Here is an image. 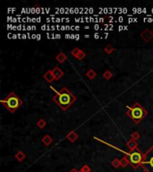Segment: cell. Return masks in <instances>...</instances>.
I'll list each match as a JSON object with an SVG mask.
<instances>
[{
	"label": "cell",
	"mask_w": 153,
	"mask_h": 172,
	"mask_svg": "<svg viewBox=\"0 0 153 172\" xmlns=\"http://www.w3.org/2000/svg\"><path fill=\"white\" fill-rule=\"evenodd\" d=\"M49 88L56 93L53 97V101L56 102L59 107L61 108L62 110H67L70 106L75 101V96L72 94L69 90L66 87H64L61 89V91L58 92L56 89H54L52 86H49Z\"/></svg>",
	"instance_id": "6da1fadb"
},
{
	"label": "cell",
	"mask_w": 153,
	"mask_h": 172,
	"mask_svg": "<svg viewBox=\"0 0 153 172\" xmlns=\"http://www.w3.org/2000/svg\"><path fill=\"white\" fill-rule=\"evenodd\" d=\"M126 108H127L126 115L129 118H131L132 120L137 125H138L141 121V119H143V118L148 114L147 110L138 102L134 103L132 107L126 106Z\"/></svg>",
	"instance_id": "7a4b0ae2"
},
{
	"label": "cell",
	"mask_w": 153,
	"mask_h": 172,
	"mask_svg": "<svg viewBox=\"0 0 153 172\" xmlns=\"http://www.w3.org/2000/svg\"><path fill=\"white\" fill-rule=\"evenodd\" d=\"M0 101L11 113H14L23 104L22 101L14 92H11L5 99Z\"/></svg>",
	"instance_id": "3957f363"
},
{
	"label": "cell",
	"mask_w": 153,
	"mask_h": 172,
	"mask_svg": "<svg viewBox=\"0 0 153 172\" xmlns=\"http://www.w3.org/2000/svg\"><path fill=\"white\" fill-rule=\"evenodd\" d=\"M141 166L147 172H153V146L143 155Z\"/></svg>",
	"instance_id": "277c9868"
},
{
	"label": "cell",
	"mask_w": 153,
	"mask_h": 172,
	"mask_svg": "<svg viewBox=\"0 0 153 172\" xmlns=\"http://www.w3.org/2000/svg\"><path fill=\"white\" fill-rule=\"evenodd\" d=\"M127 154L129 156V161H130V163L134 168H137L139 165H141V163L143 160V154L141 152L140 150L136 148L133 150L131 152H128Z\"/></svg>",
	"instance_id": "5b68a950"
},
{
	"label": "cell",
	"mask_w": 153,
	"mask_h": 172,
	"mask_svg": "<svg viewBox=\"0 0 153 172\" xmlns=\"http://www.w3.org/2000/svg\"><path fill=\"white\" fill-rule=\"evenodd\" d=\"M141 39H143L145 41H149L150 39H151L153 38V32L150 31L149 29H146L141 32Z\"/></svg>",
	"instance_id": "8992f818"
},
{
	"label": "cell",
	"mask_w": 153,
	"mask_h": 172,
	"mask_svg": "<svg viewBox=\"0 0 153 172\" xmlns=\"http://www.w3.org/2000/svg\"><path fill=\"white\" fill-rule=\"evenodd\" d=\"M52 73H53V75H54V77H55L56 81L59 80L64 75V72L59 67H54V69L52 70Z\"/></svg>",
	"instance_id": "52a82bcc"
},
{
	"label": "cell",
	"mask_w": 153,
	"mask_h": 172,
	"mask_svg": "<svg viewBox=\"0 0 153 172\" xmlns=\"http://www.w3.org/2000/svg\"><path fill=\"white\" fill-rule=\"evenodd\" d=\"M43 78L47 82V83L51 84L52 82L55 80V77H54V75H53V73H52V70L47 71V72L44 73V75H43Z\"/></svg>",
	"instance_id": "ba28073f"
},
{
	"label": "cell",
	"mask_w": 153,
	"mask_h": 172,
	"mask_svg": "<svg viewBox=\"0 0 153 172\" xmlns=\"http://www.w3.org/2000/svg\"><path fill=\"white\" fill-rule=\"evenodd\" d=\"M66 139H68V140L70 141V142H72V143H74L77 139H78V135L74 132V131H71L70 133H68L67 135H66Z\"/></svg>",
	"instance_id": "9c48e42d"
},
{
	"label": "cell",
	"mask_w": 153,
	"mask_h": 172,
	"mask_svg": "<svg viewBox=\"0 0 153 172\" xmlns=\"http://www.w3.org/2000/svg\"><path fill=\"white\" fill-rule=\"evenodd\" d=\"M41 142H42L46 146H47V145H49L50 143H53V138H52L50 135H44V137L41 139Z\"/></svg>",
	"instance_id": "30bf717a"
},
{
	"label": "cell",
	"mask_w": 153,
	"mask_h": 172,
	"mask_svg": "<svg viewBox=\"0 0 153 172\" xmlns=\"http://www.w3.org/2000/svg\"><path fill=\"white\" fill-rule=\"evenodd\" d=\"M126 145H127L128 148L130 149V150H132V151L137 148V143H136V141L133 140V139H131V140L127 143Z\"/></svg>",
	"instance_id": "8fae6325"
},
{
	"label": "cell",
	"mask_w": 153,
	"mask_h": 172,
	"mask_svg": "<svg viewBox=\"0 0 153 172\" xmlns=\"http://www.w3.org/2000/svg\"><path fill=\"white\" fill-rule=\"evenodd\" d=\"M86 76L89 78V79H91V80H92V79H94L96 76H97V73L93 70V69H90L88 72H87V73H86Z\"/></svg>",
	"instance_id": "7c38bea8"
},
{
	"label": "cell",
	"mask_w": 153,
	"mask_h": 172,
	"mask_svg": "<svg viewBox=\"0 0 153 172\" xmlns=\"http://www.w3.org/2000/svg\"><path fill=\"white\" fill-rule=\"evenodd\" d=\"M56 59L58 60L59 63H63V62H64L66 61V56L64 55L63 52H60L58 56H56Z\"/></svg>",
	"instance_id": "4fadbf2b"
},
{
	"label": "cell",
	"mask_w": 153,
	"mask_h": 172,
	"mask_svg": "<svg viewBox=\"0 0 153 172\" xmlns=\"http://www.w3.org/2000/svg\"><path fill=\"white\" fill-rule=\"evenodd\" d=\"M46 125H47V123H46V121L44 120V119H39L38 122H37V126L39 127V128H40V129H43L45 126H46Z\"/></svg>",
	"instance_id": "5bb4252c"
},
{
	"label": "cell",
	"mask_w": 153,
	"mask_h": 172,
	"mask_svg": "<svg viewBox=\"0 0 153 172\" xmlns=\"http://www.w3.org/2000/svg\"><path fill=\"white\" fill-rule=\"evenodd\" d=\"M15 158L19 161H22L24 158H25V154H24V152H18L15 154Z\"/></svg>",
	"instance_id": "9a60e30c"
},
{
	"label": "cell",
	"mask_w": 153,
	"mask_h": 172,
	"mask_svg": "<svg viewBox=\"0 0 153 172\" xmlns=\"http://www.w3.org/2000/svg\"><path fill=\"white\" fill-rule=\"evenodd\" d=\"M113 76V73L110 72V71H106L104 73H103V77L105 78V79H107V80H109V79H111V77Z\"/></svg>",
	"instance_id": "2e32d148"
},
{
	"label": "cell",
	"mask_w": 153,
	"mask_h": 172,
	"mask_svg": "<svg viewBox=\"0 0 153 172\" xmlns=\"http://www.w3.org/2000/svg\"><path fill=\"white\" fill-rule=\"evenodd\" d=\"M140 137H141V135H140V134L138 132H133V133L131 134V138L133 139V140H134V141L138 140Z\"/></svg>",
	"instance_id": "e0dca14e"
},
{
	"label": "cell",
	"mask_w": 153,
	"mask_h": 172,
	"mask_svg": "<svg viewBox=\"0 0 153 172\" xmlns=\"http://www.w3.org/2000/svg\"><path fill=\"white\" fill-rule=\"evenodd\" d=\"M113 50H114V48H113V47L110 46V45H108V46L105 47V52H106L107 54H111L113 52Z\"/></svg>",
	"instance_id": "ac0fdd59"
},
{
	"label": "cell",
	"mask_w": 153,
	"mask_h": 172,
	"mask_svg": "<svg viewBox=\"0 0 153 172\" xmlns=\"http://www.w3.org/2000/svg\"><path fill=\"white\" fill-rule=\"evenodd\" d=\"M81 52V50H79V48H74L72 51H71V55L72 56H78V54Z\"/></svg>",
	"instance_id": "d6986e66"
},
{
	"label": "cell",
	"mask_w": 153,
	"mask_h": 172,
	"mask_svg": "<svg viewBox=\"0 0 153 172\" xmlns=\"http://www.w3.org/2000/svg\"><path fill=\"white\" fill-rule=\"evenodd\" d=\"M85 56H86V54L83 51V50H81V52L78 54V56H76V58L77 59H79V60H83L84 57H85Z\"/></svg>",
	"instance_id": "ffe728a7"
},
{
	"label": "cell",
	"mask_w": 153,
	"mask_h": 172,
	"mask_svg": "<svg viewBox=\"0 0 153 172\" xmlns=\"http://www.w3.org/2000/svg\"><path fill=\"white\" fill-rule=\"evenodd\" d=\"M119 165H121V162L118 160H115L114 161H113V166L114 167L117 168V167H119Z\"/></svg>",
	"instance_id": "44dd1931"
},
{
	"label": "cell",
	"mask_w": 153,
	"mask_h": 172,
	"mask_svg": "<svg viewBox=\"0 0 153 172\" xmlns=\"http://www.w3.org/2000/svg\"><path fill=\"white\" fill-rule=\"evenodd\" d=\"M127 162H128L127 158H126V157H124V159L122 160V161H121V164H122V166H123V167H125V166H126V164H127Z\"/></svg>",
	"instance_id": "7402d4cb"
},
{
	"label": "cell",
	"mask_w": 153,
	"mask_h": 172,
	"mask_svg": "<svg viewBox=\"0 0 153 172\" xmlns=\"http://www.w3.org/2000/svg\"><path fill=\"white\" fill-rule=\"evenodd\" d=\"M82 171H83V172H89V171H90V169H89L88 166H84V167L83 168Z\"/></svg>",
	"instance_id": "603a6c76"
},
{
	"label": "cell",
	"mask_w": 153,
	"mask_h": 172,
	"mask_svg": "<svg viewBox=\"0 0 153 172\" xmlns=\"http://www.w3.org/2000/svg\"><path fill=\"white\" fill-rule=\"evenodd\" d=\"M94 28H95V30H96V31H98V30L100 29V26L98 25V24H96V25L94 26Z\"/></svg>",
	"instance_id": "cb8c5ba5"
},
{
	"label": "cell",
	"mask_w": 153,
	"mask_h": 172,
	"mask_svg": "<svg viewBox=\"0 0 153 172\" xmlns=\"http://www.w3.org/2000/svg\"><path fill=\"white\" fill-rule=\"evenodd\" d=\"M94 38H95V39H99V38H100V35H99V33H95V35H94Z\"/></svg>",
	"instance_id": "d4e9b609"
},
{
	"label": "cell",
	"mask_w": 153,
	"mask_h": 172,
	"mask_svg": "<svg viewBox=\"0 0 153 172\" xmlns=\"http://www.w3.org/2000/svg\"><path fill=\"white\" fill-rule=\"evenodd\" d=\"M124 28H125V27H123V26H119V27H118V30H119V31H122V30H125Z\"/></svg>",
	"instance_id": "484cf974"
},
{
	"label": "cell",
	"mask_w": 153,
	"mask_h": 172,
	"mask_svg": "<svg viewBox=\"0 0 153 172\" xmlns=\"http://www.w3.org/2000/svg\"><path fill=\"white\" fill-rule=\"evenodd\" d=\"M56 39H58V38L60 39V38H61V35H60V34H56Z\"/></svg>",
	"instance_id": "4316f807"
},
{
	"label": "cell",
	"mask_w": 153,
	"mask_h": 172,
	"mask_svg": "<svg viewBox=\"0 0 153 172\" xmlns=\"http://www.w3.org/2000/svg\"><path fill=\"white\" fill-rule=\"evenodd\" d=\"M80 39V35H78V34L75 35V39Z\"/></svg>",
	"instance_id": "83f0119b"
},
{
	"label": "cell",
	"mask_w": 153,
	"mask_h": 172,
	"mask_svg": "<svg viewBox=\"0 0 153 172\" xmlns=\"http://www.w3.org/2000/svg\"><path fill=\"white\" fill-rule=\"evenodd\" d=\"M36 39H40V35H39V34H38V35L36 36Z\"/></svg>",
	"instance_id": "f1b7e54d"
},
{
	"label": "cell",
	"mask_w": 153,
	"mask_h": 172,
	"mask_svg": "<svg viewBox=\"0 0 153 172\" xmlns=\"http://www.w3.org/2000/svg\"><path fill=\"white\" fill-rule=\"evenodd\" d=\"M118 20H119L120 22H123V21H124V18H123V17H119V19H118Z\"/></svg>",
	"instance_id": "f546056e"
},
{
	"label": "cell",
	"mask_w": 153,
	"mask_h": 172,
	"mask_svg": "<svg viewBox=\"0 0 153 172\" xmlns=\"http://www.w3.org/2000/svg\"><path fill=\"white\" fill-rule=\"evenodd\" d=\"M22 39H26V35H25V34H22Z\"/></svg>",
	"instance_id": "4dcf8cb0"
},
{
	"label": "cell",
	"mask_w": 153,
	"mask_h": 172,
	"mask_svg": "<svg viewBox=\"0 0 153 172\" xmlns=\"http://www.w3.org/2000/svg\"><path fill=\"white\" fill-rule=\"evenodd\" d=\"M75 30H77V31L80 30V27H79V26H75Z\"/></svg>",
	"instance_id": "1f68e13d"
},
{
	"label": "cell",
	"mask_w": 153,
	"mask_h": 172,
	"mask_svg": "<svg viewBox=\"0 0 153 172\" xmlns=\"http://www.w3.org/2000/svg\"><path fill=\"white\" fill-rule=\"evenodd\" d=\"M84 37H85V38H90V35H85Z\"/></svg>",
	"instance_id": "d6a6232c"
},
{
	"label": "cell",
	"mask_w": 153,
	"mask_h": 172,
	"mask_svg": "<svg viewBox=\"0 0 153 172\" xmlns=\"http://www.w3.org/2000/svg\"><path fill=\"white\" fill-rule=\"evenodd\" d=\"M71 172H77V171H76V169H72V170Z\"/></svg>",
	"instance_id": "836d02e7"
},
{
	"label": "cell",
	"mask_w": 153,
	"mask_h": 172,
	"mask_svg": "<svg viewBox=\"0 0 153 172\" xmlns=\"http://www.w3.org/2000/svg\"><path fill=\"white\" fill-rule=\"evenodd\" d=\"M81 172H83V171H81Z\"/></svg>",
	"instance_id": "e575fe53"
}]
</instances>
